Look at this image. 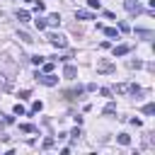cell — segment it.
<instances>
[{
  "label": "cell",
  "mask_w": 155,
  "mask_h": 155,
  "mask_svg": "<svg viewBox=\"0 0 155 155\" xmlns=\"http://www.w3.org/2000/svg\"><path fill=\"white\" fill-rule=\"evenodd\" d=\"M128 51H131V46H128V44H121V46L114 48V56H126Z\"/></svg>",
  "instance_id": "8"
},
{
  "label": "cell",
  "mask_w": 155,
  "mask_h": 155,
  "mask_svg": "<svg viewBox=\"0 0 155 155\" xmlns=\"http://www.w3.org/2000/svg\"><path fill=\"white\" fill-rule=\"evenodd\" d=\"M31 63H34V65H41V63H44V56H34Z\"/></svg>",
  "instance_id": "24"
},
{
  "label": "cell",
  "mask_w": 155,
  "mask_h": 155,
  "mask_svg": "<svg viewBox=\"0 0 155 155\" xmlns=\"http://www.w3.org/2000/svg\"><path fill=\"white\" fill-rule=\"evenodd\" d=\"M5 87H10V82H7L5 75H0V90H5Z\"/></svg>",
  "instance_id": "23"
},
{
  "label": "cell",
  "mask_w": 155,
  "mask_h": 155,
  "mask_svg": "<svg viewBox=\"0 0 155 155\" xmlns=\"http://www.w3.org/2000/svg\"><path fill=\"white\" fill-rule=\"evenodd\" d=\"M124 7H126L131 15H140V12H143V7H140L138 0H124Z\"/></svg>",
  "instance_id": "3"
},
{
  "label": "cell",
  "mask_w": 155,
  "mask_h": 155,
  "mask_svg": "<svg viewBox=\"0 0 155 155\" xmlns=\"http://www.w3.org/2000/svg\"><path fill=\"white\" fill-rule=\"evenodd\" d=\"M102 31H104L107 36H111V39H114V36L119 39V29H114V27H102Z\"/></svg>",
  "instance_id": "10"
},
{
  "label": "cell",
  "mask_w": 155,
  "mask_h": 155,
  "mask_svg": "<svg viewBox=\"0 0 155 155\" xmlns=\"http://www.w3.org/2000/svg\"><path fill=\"white\" fill-rule=\"evenodd\" d=\"M53 143H56V140H53V138H44V150H48V148H51V145H53Z\"/></svg>",
  "instance_id": "22"
},
{
  "label": "cell",
  "mask_w": 155,
  "mask_h": 155,
  "mask_svg": "<svg viewBox=\"0 0 155 155\" xmlns=\"http://www.w3.org/2000/svg\"><path fill=\"white\" fill-rule=\"evenodd\" d=\"M75 75H78V68H75V65H65V68H63V78L75 80Z\"/></svg>",
  "instance_id": "4"
},
{
  "label": "cell",
  "mask_w": 155,
  "mask_h": 155,
  "mask_svg": "<svg viewBox=\"0 0 155 155\" xmlns=\"http://www.w3.org/2000/svg\"><path fill=\"white\" fill-rule=\"evenodd\" d=\"M143 111H145L148 116H150V114H155V104H145V107H143Z\"/></svg>",
  "instance_id": "20"
},
{
  "label": "cell",
  "mask_w": 155,
  "mask_h": 155,
  "mask_svg": "<svg viewBox=\"0 0 155 155\" xmlns=\"http://www.w3.org/2000/svg\"><path fill=\"white\" fill-rule=\"evenodd\" d=\"M116 92H119V94H124V92H128V85H116Z\"/></svg>",
  "instance_id": "26"
},
{
  "label": "cell",
  "mask_w": 155,
  "mask_h": 155,
  "mask_svg": "<svg viewBox=\"0 0 155 155\" xmlns=\"http://www.w3.org/2000/svg\"><path fill=\"white\" fill-rule=\"evenodd\" d=\"M46 24H51V27H58V24H61V15H58V12L48 15V17H46Z\"/></svg>",
  "instance_id": "5"
},
{
  "label": "cell",
  "mask_w": 155,
  "mask_h": 155,
  "mask_svg": "<svg viewBox=\"0 0 155 155\" xmlns=\"http://www.w3.org/2000/svg\"><path fill=\"white\" fill-rule=\"evenodd\" d=\"M99 94H102V97H111V90H109V87H102Z\"/></svg>",
  "instance_id": "27"
},
{
  "label": "cell",
  "mask_w": 155,
  "mask_h": 155,
  "mask_svg": "<svg viewBox=\"0 0 155 155\" xmlns=\"http://www.w3.org/2000/svg\"><path fill=\"white\" fill-rule=\"evenodd\" d=\"M41 68H44V73H51L53 70V63H41Z\"/></svg>",
  "instance_id": "25"
},
{
  "label": "cell",
  "mask_w": 155,
  "mask_h": 155,
  "mask_svg": "<svg viewBox=\"0 0 155 155\" xmlns=\"http://www.w3.org/2000/svg\"><path fill=\"white\" fill-rule=\"evenodd\" d=\"M19 128H22V131H24V133H31V131H34V126H31V124H22V126H19Z\"/></svg>",
  "instance_id": "21"
},
{
  "label": "cell",
  "mask_w": 155,
  "mask_h": 155,
  "mask_svg": "<svg viewBox=\"0 0 155 155\" xmlns=\"http://www.w3.org/2000/svg\"><path fill=\"white\" fill-rule=\"evenodd\" d=\"M68 136H73V138H78V136H82V133H80V128H73V131H70Z\"/></svg>",
  "instance_id": "29"
},
{
  "label": "cell",
  "mask_w": 155,
  "mask_h": 155,
  "mask_svg": "<svg viewBox=\"0 0 155 155\" xmlns=\"http://www.w3.org/2000/svg\"><path fill=\"white\" fill-rule=\"evenodd\" d=\"M116 140H119L121 145H128V143H131V136H128V133H119V136H116Z\"/></svg>",
  "instance_id": "13"
},
{
  "label": "cell",
  "mask_w": 155,
  "mask_h": 155,
  "mask_svg": "<svg viewBox=\"0 0 155 155\" xmlns=\"http://www.w3.org/2000/svg\"><path fill=\"white\" fill-rule=\"evenodd\" d=\"M48 41H51L56 48H65V46H68V39H65L63 34H56V31H53V34H48Z\"/></svg>",
  "instance_id": "2"
},
{
  "label": "cell",
  "mask_w": 155,
  "mask_h": 155,
  "mask_svg": "<svg viewBox=\"0 0 155 155\" xmlns=\"http://www.w3.org/2000/svg\"><path fill=\"white\" fill-rule=\"evenodd\" d=\"M36 80H39L41 85H46V87H56V85H58V78L51 75V73H36Z\"/></svg>",
  "instance_id": "1"
},
{
  "label": "cell",
  "mask_w": 155,
  "mask_h": 155,
  "mask_svg": "<svg viewBox=\"0 0 155 155\" xmlns=\"http://www.w3.org/2000/svg\"><path fill=\"white\" fill-rule=\"evenodd\" d=\"M114 111H116V104H114V102H109V104L102 109V114H107V116H109V114H114Z\"/></svg>",
  "instance_id": "14"
},
{
  "label": "cell",
  "mask_w": 155,
  "mask_h": 155,
  "mask_svg": "<svg viewBox=\"0 0 155 155\" xmlns=\"http://www.w3.org/2000/svg\"><path fill=\"white\" fill-rule=\"evenodd\" d=\"M75 17H78V19H94V15H92L90 10H78Z\"/></svg>",
  "instance_id": "7"
},
{
  "label": "cell",
  "mask_w": 155,
  "mask_h": 155,
  "mask_svg": "<svg viewBox=\"0 0 155 155\" xmlns=\"http://www.w3.org/2000/svg\"><path fill=\"white\" fill-rule=\"evenodd\" d=\"M136 36H140V39H145V41H150L155 34H153L150 29H136Z\"/></svg>",
  "instance_id": "6"
},
{
  "label": "cell",
  "mask_w": 155,
  "mask_h": 155,
  "mask_svg": "<svg viewBox=\"0 0 155 155\" xmlns=\"http://www.w3.org/2000/svg\"><path fill=\"white\" fill-rule=\"evenodd\" d=\"M87 5H90V7H97V10L102 7V5H99V0H87Z\"/></svg>",
  "instance_id": "28"
},
{
  "label": "cell",
  "mask_w": 155,
  "mask_h": 155,
  "mask_svg": "<svg viewBox=\"0 0 155 155\" xmlns=\"http://www.w3.org/2000/svg\"><path fill=\"white\" fill-rule=\"evenodd\" d=\"M97 70H99V73H114V65H111V63H99Z\"/></svg>",
  "instance_id": "11"
},
{
  "label": "cell",
  "mask_w": 155,
  "mask_h": 155,
  "mask_svg": "<svg viewBox=\"0 0 155 155\" xmlns=\"http://www.w3.org/2000/svg\"><path fill=\"white\" fill-rule=\"evenodd\" d=\"M128 92H131V94H140V92H143V90H140V87H138V85H128Z\"/></svg>",
  "instance_id": "19"
},
{
  "label": "cell",
  "mask_w": 155,
  "mask_h": 155,
  "mask_svg": "<svg viewBox=\"0 0 155 155\" xmlns=\"http://www.w3.org/2000/svg\"><path fill=\"white\" fill-rule=\"evenodd\" d=\"M17 39H22V41H27V44H29V41H34V39H31L27 31H19V34H17Z\"/></svg>",
  "instance_id": "17"
},
{
  "label": "cell",
  "mask_w": 155,
  "mask_h": 155,
  "mask_svg": "<svg viewBox=\"0 0 155 155\" xmlns=\"http://www.w3.org/2000/svg\"><path fill=\"white\" fill-rule=\"evenodd\" d=\"M12 111H15V114H17V116H24V114H27V111H24V107H22V104H15V109H12Z\"/></svg>",
  "instance_id": "18"
},
{
  "label": "cell",
  "mask_w": 155,
  "mask_h": 155,
  "mask_svg": "<svg viewBox=\"0 0 155 155\" xmlns=\"http://www.w3.org/2000/svg\"><path fill=\"white\" fill-rule=\"evenodd\" d=\"M80 92H82V85H78V87H73V90H68V92H65V97H68V99H75V97H78Z\"/></svg>",
  "instance_id": "9"
},
{
  "label": "cell",
  "mask_w": 155,
  "mask_h": 155,
  "mask_svg": "<svg viewBox=\"0 0 155 155\" xmlns=\"http://www.w3.org/2000/svg\"><path fill=\"white\" fill-rule=\"evenodd\" d=\"M41 109H44V102H41V99H36V102L31 104V111H34V114H39Z\"/></svg>",
  "instance_id": "15"
},
{
  "label": "cell",
  "mask_w": 155,
  "mask_h": 155,
  "mask_svg": "<svg viewBox=\"0 0 155 155\" xmlns=\"http://www.w3.org/2000/svg\"><path fill=\"white\" fill-rule=\"evenodd\" d=\"M17 19H19V22H29L31 17H29V12H27V10H17Z\"/></svg>",
  "instance_id": "12"
},
{
  "label": "cell",
  "mask_w": 155,
  "mask_h": 155,
  "mask_svg": "<svg viewBox=\"0 0 155 155\" xmlns=\"http://www.w3.org/2000/svg\"><path fill=\"white\" fill-rule=\"evenodd\" d=\"M34 24H36V29H46L48 24H46V19H41V17H36L34 19Z\"/></svg>",
  "instance_id": "16"
}]
</instances>
